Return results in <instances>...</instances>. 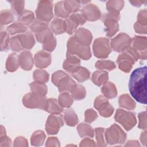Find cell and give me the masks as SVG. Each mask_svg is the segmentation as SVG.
<instances>
[{
	"label": "cell",
	"instance_id": "74e56055",
	"mask_svg": "<svg viewBox=\"0 0 147 147\" xmlns=\"http://www.w3.org/2000/svg\"><path fill=\"white\" fill-rule=\"evenodd\" d=\"M46 138V135L42 130L34 131L30 138L31 145L35 146H40L43 145Z\"/></svg>",
	"mask_w": 147,
	"mask_h": 147
},
{
	"label": "cell",
	"instance_id": "d4e9b609",
	"mask_svg": "<svg viewBox=\"0 0 147 147\" xmlns=\"http://www.w3.org/2000/svg\"><path fill=\"white\" fill-rule=\"evenodd\" d=\"M45 111L51 114H60L63 111V108L60 105L58 100L55 98L47 99V106Z\"/></svg>",
	"mask_w": 147,
	"mask_h": 147
},
{
	"label": "cell",
	"instance_id": "ab89813d",
	"mask_svg": "<svg viewBox=\"0 0 147 147\" xmlns=\"http://www.w3.org/2000/svg\"><path fill=\"white\" fill-rule=\"evenodd\" d=\"M33 78L35 82L45 83L48 82L49 75L47 71L42 69H37L33 73Z\"/></svg>",
	"mask_w": 147,
	"mask_h": 147
},
{
	"label": "cell",
	"instance_id": "f6af8a7d",
	"mask_svg": "<svg viewBox=\"0 0 147 147\" xmlns=\"http://www.w3.org/2000/svg\"><path fill=\"white\" fill-rule=\"evenodd\" d=\"M55 14L57 18H67L69 17L70 14L67 11L64 6L63 1H59L55 5Z\"/></svg>",
	"mask_w": 147,
	"mask_h": 147
},
{
	"label": "cell",
	"instance_id": "6f0895ef",
	"mask_svg": "<svg viewBox=\"0 0 147 147\" xmlns=\"http://www.w3.org/2000/svg\"><path fill=\"white\" fill-rule=\"evenodd\" d=\"M11 140L7 136H5L0 137V147L4 146H11Z\"/></svg>",
	"mask_w": 147,
	"mask_h": 147
},
{
	"label": "cell",
	"instance_id": "f35d334b",
	"mask_svg": "<svg viewBox=\"0 0 147 147\" xmlns=\"http://www.w3.org/2000/svg\"><path fill=\"white\" fill-rule=\"evenodd\" d=\"M58 102L63 108H68L72 105L74 99L68 92H62L59 95Z\"/></svg>",
	"mask_w": 147,
	"mask_h": 147
},
{
	"label": "cell",
	"instance_id": "e0dca14e",
	"mask_svg": "<svg viewBox=\"0 0 147 147\" xmlns=\"http://www.w3.org/2000/svg\"><path fill=\"white\" fill-rule=\"evenodd\" d=\"M80 67V60L77 56L67 52L66 59L64 61L63 67L67 72L72 74Z\"/></svg>",
	"mask_w": 147,
	"mask_h": 147
},
{
	"label": "cell",
	"instance_id": "bcb514c9",
	"mask_svg": "<svg viewBox=\"0 0 147 147\" xmlns=\"http://www.w3.org/2000/svg\"><path fill=\"white\" fill-rule=\"evenodd\" d=\"M11 11L13 13L18 16L23 11L25 6V1H11Z\"/></svg>",
	"mask_w": 147,
	"mask_h": 147
},
{
	"label": "cell",
	"instance_id": "11a10c76",
	"mask_svg": "<svg viewBox=\"0 0 147 147\" xmlns=\"http://www.w3.org/2000/svg\"><path fill=\"white\" fill-rule=\"evenodd\" d=\"M46 146H60V141L57 137H48L45 144Z\"/></svg>",
	"mask_w": 147,
	"mask_h": 147
},
{
	"label": "cell",
	"instance_id": "c3c4849f",
	"mask_svg": "<svg viewBox=\"0 0 147 147\" xmlns=\"http://www.w3.org/2000/svg\"><path fill=\"white\" fill-rule=\"evenodd\" d=\"M10 48L11 51L16 52H20L24 49L18 37V35L11 37L10 42Z\"/></svg>",
	"mask_w": 147,
	"mask_h": 147
},
{
	"label": "cell",
	"instance_id": "836d02e7",
	"mask_svg": "<svg viewBox=\"0 0 147 147\" xmlns=\"http://www.w3.org/2000/svg\"><path fill=\"white\" fill-rule=\"evenodd\" d=\"M125 2L122 0L109 1L106 2V9L109 13H120L124 6Z\"/></svg>",
	"mask_w": 147,
	"mask_h": 147
},
{
	"label": "cell",
	"instance_id": "7402d4cb",
	"mask_svg": "<svg viewBox=\"0 0 147 147\" xmlns=\"http://www.w3.org/2000/svg\"><path fill=\"white\" fill-rule=\"evenodd\" d=\"M76 83L68 74L62 78L58 82L57 87L59 92H71L76 86Z\"/></svg>",
	"mask_w": 147,
	"mask_h": 147
},
{
	"label": "cell",
	"instance_id": "be15d7a7",
	"mask_svg": "<svg viewBox=\"0 0 147 147\" xmlns=\"http://www.w3.org/2000/svg\"><path fill=\"white\" fill-rule=\"evenodd\" d=\"M6 136V130H5V128L2 125H1V126L0 137H3V136Z\"/></svg>",
	"mask_w": 147,
	"mask_h": 147
},
{
	"label": "cell",
	"instance_id": "db71d44e",
	"mask_svg": "<svg viewBox=\"0 0 147 147\" xmlns=\"http://www.w3.org/2000/svg\"><path fill=\"white\" fill-rule=\"evenodd\" d=\"M14 146H28V140L24 137L19 136L16 138L13 144Z\"/></svg>",
	"mask_w": 147,
	"mask_h": 147
},
{
	"label": "cell",
	"instance_id": "4dcf8cb0",
	"mask_svg": "<svg viewBox=\"0 0 147 147\" xmlns=\"http://www.w3.org/2000/svg\"><path fill=\"white\" fill-rule=\"evenodd\" d=\"M6 30L9 34L14 35L18 33H24L28 30L26 26L19 21H16L8 26L6 28Z\"/></svg>",
	"mask_w": 147,
	"mask_h": 147
},
{
	"label": "cell",
	"instance_id": "cb8c5ba5",
	"mask_svg": "<svg viewBox=\"0 0 147 147\" xmlns=\"http://www.w3.org/2000/svg\"><path fill=\"white\" fill-rule=\"evenodd\" d=\"M20 66L19 56L16 53H11L10 54L6 61V70L10 72H15Z\"/></svg>",
	"mask_w": 147,
	"mask_h": 147
},
{
	"label": "cell",
	"instance_id": "680465c9",
	"mask_svg": "<svg viewBox=\"0 0 147 147\" xmlns=\"http://www.w3.org/2000/svg\"><path fill=\"white\" fill-rule=\"evenodd\" d=\"M96 144L94 140L89 138H85L81 141L79 146H95Z\"/></svg>",
	"mask_w": 147,
	"mask_h": 147
},
{
	"label": "cell",
	"instance_id": "7c38bea8",
	"mask_svg": "<svg viewBox=\"0 0 147 147\" xmlns=\"http://www.w3.org/2000/svg\"><path fill=\"white\" fill-rule=\"evenodd\" d=\"M86 22V20L81 14H72L64 20L65 32L71 35L75 32L78 26L84 25Z\"/></svg>",
	"mask_w": 147,
	"mask_h": 147
},
{
	"label": "cell",
	"instance_id": "d590c367",
	"mask_svg": "<svg viewBox=\"0 0 147 147\" xmlns=\"http://www.w3.org/2000/svg\"><path fill=\"white\" fill-rule=\"evenodd\" d=\"M29 87L33 93L43 96H45L47 94L48 88L45 83L34 81L29 84Z\"/></svg>",
	"mask_w": 147,
	"mask_h": 147
},
{
	"label": "cell",
	"instance_id": "8fae6325",
	"mask_svg": "<svg viewBox=\"0 0 147 147\" xmlns=\"http://www.w3.org/2000/svg\"><path fill=\"white\" fill-rule=\"evenodd\" d=\"M94 106L102 117H110L114 113V107L109 102L107 98L103 95H99L95 98Z\"/></svg>",
	"mask_w": 147,
	"mask_h": 147
},
{
	"label": "cell",
	"instance_id": "4316f807",
	"mask_svg": "<svg viewBox=\"0 0 147 147\" xmlns=\"http://www.w3.org/2000/svg\"><path fill=\"white\" fill-rule=\"evenodd\" d=\"M63 118L65 123L69 126H76L79 121L77 114L72 108H67L64 111Z\"/></svg>",
	"mask_w": 147,
	"mask_h": 147
},
{
	"label": "cell",
	"instance_id": "681fc988",
	"mask_svg": "<svg viewBox=\"0 0 147 147\" xmlns=\"http://www.w3.org/2000/svg\"><path fill=\"white\" fill-rule=\"evenodd\" d=\"M98 115L97 113L92 109H88L84 113V121L87 123H91L94 121Z\"/></svg>",
	"mask_w": 147,
	"mask_h": 147
},
{
	"label": "cell",
	"instance_id": "5b68a950",
	"mask_svg": "<svg viewBox=\"0 0 147 147\" xmlns=\"http://www.w3.org/2000/svg\"><path fill=\"white\" fill-rule=\"evenodd\" d=\"M38 42L42 43L44 51L51 52L54 51L56 47V38L54 37L53 32L49 28L45 30L34 34Z\"/></svg>",
	"mask_w": 147,
	"mask_h": 147
},
{
	"label": "cell",
	"instance_id": "f546056e",
	"mask_svg": "<svg viewBox=\"0 0 147 147\" xmlns=\"http://www.w3.org/2000/svg\"><path fill=\"white\" fill-rule=\"evenodd\" d=\"M71 75L78 82H83L89 79L90 72L86 68L80 66L76 71L71 74Z\"/></svg>",
	"mask_w": 147,
	"mask_h": 147
},
{
	"label": "cell",
	"instance_id": "603a6c76",
	"mask_svg": "<svg viewBox=\"0 0 147 147\" xmlns=\"http://www.w3.org/2000/svg\"><path fill=\"white\" fill-rule=\"evenodd\" d=\"M109 80V74L103 70L95 71L92 74L91 81L98 86H103Z\"/></svg>",
	"mask_w": 147,
	"mask_h": 147
},
{
	"label": "cell",
	"instance_id": "ac0fdd59",
	"mask_svg": "<svg viewBox=\"0 0 147 147\" xmlns=\"http://www.w3.org/2000/svg\"><path fill=\"white\" fill-rule=\"evenodd\" d=\"M73 37L78 43L84 46H90L92 40V35L91 32L84 28L78 29Z\"/></svg>",
	"mask_w": 147,
	"mask_h": 147
},
{
	"label": "cell",
	"instance_id": "60d3db41",
	"mask_svg": "<svg viewBox=\"0 0 147 147\" xmlns=\"http://www.w3.org/2000/svg\"><path fill=\"white\" fill-rule=\"evenodd\" d=\"M71 95L75 100H82L86 96V88L81 84H76L75 87L71 92Z\"/></svg>",
	"mask_w": 147,
	"mask_h": 147
},
{
	"label": "cell",
	"instance_id": "d6a6232c",
	"mask_svg": "<svg viewBox=\"0 0 147 147\" xmlns=\"http://www.w3.org/2000/svg\"><path fill=\"white\" fill-rule=\"evenodd\" d=\"M34 19V13L33 11L29 10H24L17 17V21L20 22L26 26H29Z\"/></svg>",
	"mask_w": 147,
	"mask_h": 147
},
{
	"label": "cell",
	"instance_id": "f5cc1de1",
	"mask_svg": "<svg viewBox=\"0 0 147 147\" xmlns=\"http://www.w3.org/2000/svg\"><path fill=\"white\" fill-rule=\"evenodd\" d=\"M67 75H68V74H67L66 72H65L61 70H59L57 71L56 72H55L52 75V77H51V80L52 82L53 83V84L54 85H55L56 86H57L59 81L64 76H66Z\"/></svg>",
	"mask_w": 147,
	"mask_h": 147
},
{
	"label": "cell",
	"instance_id": "816d5d0a",
	"mask_svg": "<svg viewBox=\"0 0 147 147\" xmlns=\"http://www.w3.org/2000/svg\"><path fill=\"white\" fill-rule=\"evenodd\" d=\"M137 22L142 25L147 26V10L146 9L139 11L137 14Z\"/></svg>",
	"mask_w": 147,
	"mask_h": 147
},
{
	"label": "cell",
	"instance_id": "8992f818",
	"mask_svg": "<svg viewBox=\"0 0 147 147\" xmlns=\"http://www.w3.org/2000/svg\"><path fill=\"white\" fill-rule=\"evenodd\" d=\"M47 99L45 96L38 95L33 92L25 94L22 98V103L29 109H38L45 110Z\"/></svg>",
	"mask_w": 147,
	"mask_h": 147
},
{
	"label": "cell",
	"instance_id": "ffe728a7",
	"mask_svg": "<svg viewBox=\"0 0 147 147\" xmlns=\"http://www.w3.org/2000/svg\"><path fill=\"white\" fill-rule=\"evenodd\" d=\"M19 61L21 68L25 71H30L34 64V59L32 53L29 51H24L19 55Z\"/></svg>",
	"mask_w": 147,
	"mask_h": 147
},
{
	"label": "cell",
	"instance_id": "277c9868",
	"mask_svg": "<svg viewBox=\"0 0 147 147\" xmlns=\"http://www.w3.org/2000/svg\"><path fill=\"white\" fill-rule=\"evenodd\" d=\"M100 18L106 26V36L109 37H113L119 30L118 21L120 20V13L108 12L102 15Z\"/></svg>",
	"mask_w": 147,
	"mask_h": 147
},
{
	"label": "cell",
	"instance_id": "91938a15",
	"mask_svg": "<svg viewBox=\"0 0 147 147\" xmlns=\"http://www.w3.org/2000/svg\"><path fill=\"white\" fill-rule=\"evenodd\" d=\"M130 3L131 4L132 6L139 7H140L142 4H146L147 2V1H130Z\"/></svg>",
	"mask_w": 147,
	"mask_h": 147
},
{
	"label": "cell",
	"instance_id": "2e32d148",
	"mask_svg": "<svg viewBox=\"0 0 147 147\" xmlns=\"http://www.w3.org/2000/svg\"><path fill=\"white\" fill-rule=\"evenodd\" d=\"M135 62L134 58L127 52L120 54L117 59L119 69L126 73H129L131 70Z\"/></svg>",
	"mask_w": 147,
	"mask_h": 147
},
{
	"label": "cell",
	"instance_id": "6125c7cd",
	"mask_svg": "<svg viewBox=\"0 0 147 147\" xmlns=\"http://www.w3.org/2000/svg\"><path fill=\"white\" fill-rule=\"evenodd\" d=\"M125 146H140V144L137 140H129L127 142V143L125 145Z\"/></svg>",
	"mask_w": 147,
	"mask_h": 147
},
{
	"label": "cell",
	"instance_id": "3957f363",
	"mask_svg": "<svg viewBox=\"0 0 147 147\" xmlns=\"http://www.w3.org/2000/svg\"><path fill=\"white\" fill-rule=\"evenodd\" d=\"M67 48V52L75 55L84 60H87L91 57V52L90 47L84 46L78 43L73 36L68 39Z\"/></svg>",
	"mask_w": 147,
	"mask_h": 147
},
{
	"label": "cell",
	"instance_id": "8d00e7d4",
	"mask_svg": "<svg viewBox=\"0 0 147 147\" xmlns=\"http://www.w3.org/2000/svg\"><path fill=\"white\" fill-rule=\"evenodd\" d=\"M48 22H44L36 18L34 19V20L29 25V29L32 32L36 34L48 29Z\"/></svg>",
	"mask_w": 147,
	"mask_h": 147
},
{
	"label": "cell",
	"instance_id": "f907efd6",
	"mask_svg": "<svg viewBox=\"0 0 147 147\" xmlns=\"http://www.w3.org/2000/svg\"><path fill=\"white\" fill-rule=\"evenodd\" d=\"M139 123L138 127L140 129L146 131V111H142L138 115Z\"/></svg>",
	"mask_w": 147,
	"mask_h": 147
},
{
	"label": "cell",
	"instance_id": "ee69618b",
	"mask_svg": "<svg viewBox=\"0 0 147 147\" xmlns=\"http://www.w3.org/2000/svg\"><path fill=\"white\" fill-rule=\"evenodd\" d=\"M10 38L9 33L7 30H1V51H7L10 47Z\"/></svg>",
	"mask_w": 147,
	"mask_h": 147
},
{
	"label": "cell",
	"instance_id": "5bb4252c",
	"mask_svg": "<svg viewBox=\"0 0 147 147\" xmlns=\"http://www.w3.org/2000/svg\"><path fill=\"white\" fill-rule=\"evenodd\" d=\"M131 47L140 55V59L146 60L147 57V39L145 36H135L131 38Z\"/></svg>",
	"mask_w": 147,
	"mask_h": 147
},
{
	"label": "cell",
	"instance_id": "e575fe53",
	"mask_svg": "<svg viewBox=\"0 0 147 147\" xmlns=\"http://www.w3.org/2000/svg\"><path fill=\"white\" fill-rule=\"evenodd\" d=\"M77 131L81 137H89L92 138L94 136V131L92 127L86 123H80L77 126Z\"/></svg>",
	"mask_w": 147,
	"mask_h": 147
},
{
	"label": "cell",
	"instance_id": "7bdbcfd3",
	"mask_svg": "<svg viewBox=\"0 0 147 147\" xmlns=\"http://www.w3.org/2000/svg\"><path fill=\"white\" fill-rule=\"evenodd\" d=\"M95 67L99 70L112 71L115 68L116 65L114 62L111 60H98L95 63Z\"/></svg>",
	"mask_w": 147,
	"mask_h": 147
},
{
	"label": "cell",
	"instance_id": "6da1fadb",
	"mask_svg": "<svg viewBox=\"0 0 147 147\" xmlns=\"http://www.w3.org/2000/svg\"><path fill=\"white\" fill-rule=\"evenodd\" d=\"M146 67L134 69L130 75L129 90L131 95L138 102L146 104Z\"/></svg>",
	"mask_w": 147,
	"mask_h": 147
},
{
	"label": "cell",
	"instance_id": "7a4b0ae2",
	"mask_svg": "<svg viewBox=\"0 0 147 147\" xmlns=\"http://www.w3.org/2000/svg\"><path fill=\"white\" fill-rule=\"evenodd\" d=\"M107 144H122L125 142L127 136L125 131L117 124H113L108 127L105 133Z\"/></svg>",
	"mask_w": 147,
	"mask_h": 147
},
{
	"label": "cell",
	"instance_id": "44dd1931",
	"mask_svg": "<svg viewBox=\"0 0 147 147\" xmlns=\"http://www.w3.org/2000/svg\"><path fill=\"white\" fill-rule=\"evenodd\" d=\"M24 49L30 50L35 44V39L33 33L30 30H27L25 33L18 35Z\"/></svg>",
	"mask_w": 147,
	"mask_h": 147
},
{
	"label": "cell",
	"instance_id": "94428289",
	"mask_svg": "<svg viewBox=\"0 0 147 147\" xmlns=\"http://www.w3.org/2000/svg\"><path fill=\"white\" fill-rule=\"evenodd\" d=\"M146 131H144V132H142L140 135V141L142 145L146 146L147 144V139H146Z\"/></svg>",
	"mask_w": 147,
	"mask_h": 147
},
{
	"label": "cell",
	"instance_id": "484cf974",
	"mask_svg": "<svg viewBox=\"0 0 147 147\" xmlns=\"http://www.w3.org/2000/svg\"><path fill=\"white\" fill-rule=\"evenodd\" d=\"M100 91L105 97L107 99H113L117 95V90L115 84L111 82H107L103 85Z\"/></svg>",
	"mask_w": 147,
	"mask_h": 147
},
{
	"label": "cell",
	"instance_id": "b9f144b4",
	"mask_svg": "<svg viewBox=\"0 0 147 147\" xmlns=\"http://www.w3.org/2000/svg\"><path fill=\"white\" fill-rule=\"evenodd\" d=\"M1 25H5L12 22L14 20V14L11 10L6 9L1 11Z\"/></svg>",
	"mask_w": 147,
	"mask_h": 147
},
{
	"label": "cell",
	"instance_id": "9a60e30c",
	"mask_svg": "<svg viewBox=\"0 0 147 147\" xmlns=\"http://www.w3.org/2000/svg\"><path fill=\"white\" fill-rule=\"evenodd\" d=\"M86 21H95L101 18L102 13L99 7L94 4L88 3L81 9V13Z\"/></svg>",
	"mask_w": 147,
	"mask_h": 147
},
{
	"label": "cell",
	"instance_id": "52a82bcc",
	"mask_svg": "<svg viewBox=\"0 0 147 147\" xmlns=\"http://www.w3.org/2000/svg\"><path fill=\"white\" fill-rule=\"evenodd\" d=\"M114 119L127 131L131 130L137 123V119L134 113L121 109L117 110Z\"/></svg>",
	"mask_w": 147,
	"mask_h": 147
},
{
	"label": "cell",
	"instance_id": "1f68e13d",
	"mask_svg": "<svg viewBox=\"0 0 147 147\" xmlns=\"http://www.w3.org/2000/svg\"><path fill=\"white\" fill-rule=\"evenodd\" d=\"M64 6L68 13L69 14H75L80 10L82 1H64Z\"/></svg>",
	"mask_w": 147,
	"mask_h": 147
},
{
	"label": "cell",
	"instance_id": "83f0119b",
	"mask_svg": "<svg viewBox=\"0 0 147 147\" xmlns=\"http://www.w3.org/2000/svg\"><path fill=\"white\" fill-rule=\"evenodd\" d=\"M118 104L121 107L129 110H134L136 106V102L130 96V95L127 94H122L119 96Z\"/></svg>",
	"mask_w": 147,
	"mask_h": 147
},
{
	"label": "cell",
	"instance_id": "9c48e42d",
	"mask_svg": "<svg viewBox=\"0 0 147 147\" xmlns=\"http://www.w3.org/2000/svg\"><path fill=\"white\" fill-rule=\"evenodd\" d=\"M37 19L49 22L53 17V2L51 1H40L35 11Z\"/></svg>",
	"mask_w": 147,
	"mask_h": 147
},
{
	"label": "cell",
	"instance_id": "ba28073f",
	"mask_svg": "<svg viewBox=\"0 0 147 147\" xmlns=\"http://www.w3.org/2000/svg\"><path fill=\"white\" fill-rule=\"evenodd\" d=\"M94 56L98 59L107 58L111 52L110 41L106 37L96 38L92 45Z\"/></svg>",
	"mask_w": 147,
	"mask_h": 147
},
{
	"label": "cell",
	"instance_id": "d6986e66",
	"mask_svg": "<svg viewBox=\"0 0 147 147\" xmlns=\"http://www.w3.org/2000/svg\"><path fill=\"white\" fill-rule=\"evenodd\" d=\"M51 55L47 51L41 50L36 52L34 56V64L39 68L48 67L51 63Z\"/></svg>",
	"mask_w": 147,
	"mask_h": 147
},
{
	"label": "cell",
	"instance_id": "9f6ffc18",
	"mask_svg": "<svg viewBox=\"0 0 147 147\" xmlns=\"http://www.w3.org/2000/svg\"><path fill=\"white\" fill-rule=\"evenodd\" d=\"M134 29L136 33L140 34H146L147 32V26L142 25L137 22L134 25Z\"/></svg>",
	"mask_w": 147,
	"mask_h": 147
},
{
	"label": "cell",
	"instance_id": "7dc6e473",
	"mask_svg": "<svg viewBox=\"0 0 147 147\" xmlns=\"http://www.w3.org/2000/svg\"><path fill=\"white\" fill-rule=\"evenodd\" d=\"M105 130L103 127H97L94 130L96 140V145L98 146H106L107 143L105 141L104 132Z\"/></svg>",
	"mask_w": 147,
	"mask_h": 147
},
{
	"label": "cell",
	"instance_id": "4fadbf2b",
	"mask_svg": "<svg viewBox=\"0 0 147 147\" xmlns=\"http://www.w3.org/2000/svg\"><path fill=\"white\" fill-rule=\"evenodd\" d=\"M63 125V117L61 114H51L47 118L45 129L48 134H56Z\"/></svg>",
	"mask_w": 147,
	"mask_h": 147
},
{
	"label": "cell",
	"instance_id": "30bf717a",
	"mask_svg": "<svg viewBox=\"0 0 147 147\" xmlns=\"http://www.w3.org/2000/svg\"><path fill=\"white\" fill-rule=\"evenodd\" d=\"M131 38L125 33H120L111 39L110 47L111 49L117 52L124 53L131 47Z\"/></svg>",
	"mask_w": 147,
	"mask_h": 147
},
{
	"label": "cell",
	"instance_id": "f1b7e54d",
	"mask_svg": "<svg viewBox=\"0 0 147 147\" xmlns=\"http://www.w3.org/2000/svg\"><path fill=\"white\" fill-rule=\"evenodd\" d=\"M52 32L55 34H61L65 32L64 20L60 18H55L51 22L50 28Z\"/></svg>",
	"mask_w": 147,
	"mask_h": 147
}]
</instances>
